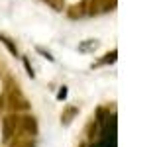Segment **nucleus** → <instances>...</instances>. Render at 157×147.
Masks as SVG:
<instances>
[{"label": "nucleus", "instance_id": "obj_1", "mask_svg": "<svg viewBox=\"0 0 157 147\" xmlns=\"http://www.w3.org/2000/svg\"><path fill=\"white\" fill-rule=\"evenodd\" d=\"M18 122H20V116L16 114H10L4 118V122H2V141L4 143H10V141L16 137L18 134Z\"/></svg>", "mask_w": 157, "mask_h": 147}, {"label": "nucleus", "instance_id": "obj_2", "mask_svg": "<svg viewBox=\"0 0 157 147\" xmlns=\"http://www.w3.org/2000/svg\"><path fill=\"white\" fill-rule=\"evenodd\" d=\"M20 137H33L37 135V122L33 116H20L18 122V134Z\"/></svg>", "mask_w": 157, "mask_h": 147}, {"label": "nucleus", "instance_id": "obj_3", "mask_svg": "<svg viewBox=\"0 0 157 147\" xmlns=\"http://www.w3.org/2000/svg\"><path fill=\"white\" fill-rule=\"evenodd\" d=\"M8 104L14 112H20V110H29V102L22 96L18 86H12L8 90Z\"/></svg>", "mask_w": 157, "mask_h": 147}, {"label": "nucleus", "instance_id": "obj_4", "mask_svg": "<svg viewBox=\"0 0 157 147\" xmlns=\"http://www.w3.org/2000/svg\"><path fill=\"white\" fill-rule=\"evenodd\" d=\"M116 8V0H88V16L112 12Z\"/></svg>", "mask_w": 157, "mask_h": 147}, {"label": "nucleus", "instance_id": "obj_5", "mask_svg": "<svg viewBox=\"0 0 157 147\" xmlns=\"http://www.w3.org/2000/svg\"><path fill=\"white\" fill-rule=\"evenodd\" d=\"M67 16L71 20H81V18H86L88 16V0H82L81 4H75L71 10L67 12Z\"/></svg>", "mask_w": 157, "mask_h": 147}, {"label": "nucleus", "instance_id": "obj_6", "mask_svg": "<svg viewBox=\"0 0 157 147\" xmlns=\"http://www.w3.org/2000/svg\"><path fill=\"white\" fill-rule=\"evenodd\" d=\"M0 41H2L4 45L8 47V51L12 53V55H16V57H18V47H16V43H14V41H12V39H10L8 36H4V33H0Z\"/></svg>", "mask_w": 157, "mask_h": 147}, {"label": "nucleus", "instance_id": "obj_7", "mask_svg": "<svg viewBox=\"0 0 157 147\" xmlns=\"http://www.w3.org/2000/svg\"><path fill=\"white\" fill-rule=\"evenodd\" d=\"M12 147H36V143L32 141V137H20V135H16V143H12Z\"/></svg>", "mask_w": 157, "mask_h": 147}, {"label": "nucleus", "instance_id": "obj_8", "mask_svg": "<svg viewBox=\"0 0 157 147\" xmlns=\"http://www.w3.org/2000/svg\"><path fill=\"white\" fill-rule=\"evenodd\" d=\"M98 47V41L96 39H86V43H81L78 45V51H92V49Z\"/></svg>", "mask_w": 157, "mask_h": 147}, {"label": "nucleus", "instance_id": "obj_9", "mask_svg": "<svg viewBox=\"0 0 157 147\" xmlns=\"http://www.w3.org/2000/svg\"><path fill=\"white\" fill-rule=\"evenodd\" d=\"M45 2L55 10V12H63V8H65V0H45Z\"/></svg>", "mask_w": 157, "mask_h": 147}, {"label": "nucleus", "instance_id": "obj_10", "mask_svg": "<svg viewBox=\"0 0 157 147\" xmlns=\"http://www.w3.org/2000/svg\"><path fill=\"white\" fill-rule=\"evenodd\" d=\"M75 114H77V108H69V110L65 112V114L61 116V122H63L65 126H67V124H71V118L75 116Z\"/></svg>", "mask_w": 157, "mask_h": 147}, {"label": "nucleus", "instance_id": "obj_11", "mask_svg": "<svg viewBox=\"0 0 157 147\" xmlns=\"http://www.w3.org/2000/svg\"><path fill=\"white\" fill-rule=\"evenodd\" d=\"M22 59H24V67H26L28 75L33 78V77H36V73H33V67H32V63H29V59H28V57H22Z\"/></svg>", "mask_w": 157, "mask_h": 147}, {"label": "nucleus", "instance_id": "obj_12", "mask_svg": "<svg viewBox=\"0 0 157 147\" xmlns=\"http://www.w3.org/2000/svg\"><path fill=\"white\" fill-rule=\"evenodd\" d=\"M116 55H118L116 51L108 53V55H106V57H104V59H102V61H100V65H106V63H114V61H116Z\"/></svg>", "mask_w": 157, "mask_h": 147}, {"label": "nucleus", "instance_id": "obj_13", "mask_svg": "<svg viewBox=\"0 0 157 147\" xmlns=\"http://www.w3.org/2000/svg\"><path fill=\"white\" fill-rule=\"evenodd\" d=\"M37 53H41V55L45 57L47 61H55V57H53V55H51L49 51H45V49H41V47H37Z\"/></svg>", "mask_w": 157, "mask_h": 147}, {"label": "nucleus", "instance_id": "obj_14", "mask_svg": "<svg viewBox=\"0 0 157 147\" xmlns=\"http://www.w3.org/2000/svg\"><path fill=\"white\" fill-rule=\"evenodd\" d=\"M65 96H67V88H65V86H63V88H61V90H59V92H57V98H59V100H63V98H65Z\"/></svg>", "mask_w": 157, "mask_h": 147}]
</instances>
